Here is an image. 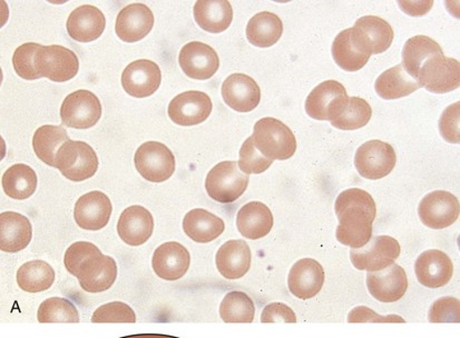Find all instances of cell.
<instances>
[{"instance_id":"1","label":"cell","mask_w":460,"mask_h":338,"mask_svg":"<svg viewBox=\"0 0 460 338\" xmlns=\"http://www.w3.org/2000/svg\"><path fill=\"white\" fill-rule=\"evenodd\" d=\"M334 211L339 220L338 242L351 249L364 247L373 238L377 208L373 196L359 188H350L338 196Z\"/></svg>"},{"instance_id":"2","label":"cell","mask_w":460,"mask_h":338,"mask_svg":"<svg viewBox=\"0 0 460 338\" xmlns=\"http://www.w3.org/2000/svg\"><path fill=\"white\" fill-rule=\"evenodd\" d=\"M252 138L254 146L267 159L286 160L296 151L295 134L281 120L267 117L254 125Z\"/></svg>"},{"instance_id":"3","label":"cell","mask_w":460,"mask_h":338,"mask_svg":"<svg viewBox=\"0 0 460 338\" xmlns=\"http://www.w3.org/2000/svg\"><path fill=\"white\" fill-rule=\"evenodd\" d=\"M249 175L236 161H222L210 170L206 179L208 195L222 204L234 203L248 188Z\"/></svg>"},{"instance_id":"4","label":"cell","mask_w":460,"mask_h":338,"mask_svg":"<svg viewBox=\"0 0 460 338\" xmlns=\"http://www.w3.org/2000/svg\"><path fill=\"white\" fill-rule=\"evenodd\" d=\"M56 169L73 182L93 178L99 169V159L94 150L84 142L68 141L56 155Z\"/></svg>"},{"instance_id":"5","label":"cell","mask_w":460,"mask_h":338,"mask_svg":"<svg viewBox=\"0 0 460 338\" xmlns=\"http://www.w3.org/2000/svg\"><path fill=\"white\" fill-rule=\"evenodd\" d=\"M402 247L392 236H376L364 247L351 249L352 265L358 271L379 272L392 266L401 256Z\"/></svg>"},{"instance_id":"6","label":"cell","mask_w":460,"mask_h":338,"mask_svg":"<svg viewBox=\"0 0 460 338\" xmlns=\"http://www.w3.org/2000/svg\"><path fill=\"white\" fill-rule=\"evenodd\" d=\"M134 163L143 178L152 183H163L175 171V157L164 143H144L138 147Z\"/></svg>"},{"instance_id":"7","label":"cell","mask_w":460,"mask_h":338,"mask_svg":"<svg viewBox=\"0 0 460 338\" xmlns=\"http://www.w3.org/2000/svg\"><path fill=\"white\" fill-rule=\"evenodd\" d=\"M418 84L434 94L456 91L460 84V65L457 59L444 54L431 57L422 65L417 76Z\"/></svg>"},{"instance_id":"8","label":"cell","mask_w":460,"mask_h":338,"mask_svg":"<svg viewBox=\"0 0 460 338\" xmlns=\"http://www.w3.org/2000/svg\"><path fill=\"white\" fill-rule=\"evenodd\" d=\"M35 66L40 77L63 82L77 75L80 62L75 53L63 46H40L36 53Z\"/></svg>"},{"instance_id":"9","label":"cell","mask_w":460,"mask_h":338,"mask_svg":"<svg viewBox=\"0 0 460 338\" xmlns=\"http://www.w3.org/2000/svg\"><path fill=\"white\" fill-rule=\"evenodd\" d=\"M397 163V155L388 143L369 141L358 148L355 165L362 178L377 180L388 176Z\"/></svg>"},{"instance_id":"10","label":"cell","mask_w":460,"mask_h":338,"mask_svg":"<svg viewBox=\"0 0 460 338\" xmlns=\"http://www.w3.org/2000/svg\"><path fill=\"white\" fill-rule=\"evenodd\" d=\"M349 96L345 86L337 81L322 82L305 100V112L311 118L332 122L345 108Z\"/></svg>"},{"instance_id":"11","label":"cell","mask_w":460,"mask_h":338,"mask_svg":"<svg viewBox=\"0 0 460 338\" xmlns=\"http://www.w3.org/2000/svg\"><path fill=\"white\" fill-rule=\"evenodd\" d=\"M102 116V105L95 94L90 91H76L65 99L60 108V118L64 125L75 129L95 126Z\"/></svg>"},{"instance_id":"12","label":"cell","mask_w":460,"mask_h":338,"mask_svg":"<svg viewBox=\"0 0 460 338\" xmlns=\"http://www.w3.org/2000/svg\"><path fill=\"white\" fill-rule=\"evenodd\" d=\"M459 201L454 194L445 191L429 193L418 206L421 223L429 229L444 230L458 220Z\"/></svg>"},{"instance_id":"13","label":"cell","mask_w":460,"mask_h":338,"mask_svg":"<svg viewBox=\"0 0 460 338\" xmlns=\"http://www.w3.org/2000/svg\"><path fill=\"white\" fill-rule=\"evenodd\" d=\"M351 32L356 44L370 56L388 50L394 36L393 27L378 16L359 18Z\"/></svg>"},{"instance_id":"14","label":"cell","mask_w":460,"mask_h":338,"mask_svg":"<svg viewBox=\"0 0 460 338\" xmlns=\"http://www.w3.org/2000/svg\"><path fill=\"white\" fill-rule=\"evenodd\" d=\"M212 108V100L206 92L190 91L172 100L167 112L172 122L180 126H195L206 122Z\"/></svg>"},{"instance_id":"15","label":"cell","mask_w":460,"mask_h":338,"mask_svg":"<svg viewBox=\"0 0 460 338\" xmlns=\"http://www.w3.org/2000/svg\"><path fill=\"white\" fill-rule=\"evenodd\" d=\"M179 63L185 75L192 80H210L220 67L215 49L201 41H192L181 49Z\"/></svg>"},{"instance_id":"16","label":"cell","mask_w":460,"mask_h":338,"mask_svg":"<svg viewBox=\"0 0 460 338\" xmlns=\"http://www.w3.org/2000/svg\"><path fill=\"white\" fill-rule=\"evenodd\" d=\"M366 282L370 295L381 303L398 302L408 290L406 272L397 264L383 271L369 272Z\"/></svg>"},{"instance_id":"17","label":"cell","mask_w":460,"mask_h":338,"mask_svg":"<svg viewBox=\"0 0 460 338\" xmlns=\"http://www.w3.org/2000/svg\"><path fill=\"white\" fill-rule=\"evenodd\" d=\"M162 81L161 69L155 62L139 59L124 69L122 85L128 95L146 99L159 90Z\"/></svg>"},{"instance_id":"18","label":"cell","mask_w":460,"mask_h":338,"mask_svg":"<svg viewBox=\"0 0 460 338\" xmlns=\"http://www.w3.org/2000/svg\"><path fill=\"white\" fill-rule=\"evenodd\" d=\"M324 270L319 262L313 258H302L291 267L288 276L290 293L300 299H314L323 290Z\"/></svg>"},{"instance_id":"19","label":"cell","mask_w":460,"mask_h":338,"mask_svg":"<svg viewBox=\"0 0 460 338\" xmlns=\"http://www.w3.org/2000/svg\"><path fill=\"white\" fill-rule=\"evenodd\" d=\"M223 100L239 113L252 112L261 100L257 82L244 74H232L222 85Z\"/></svg>"},{"instance_id":"20","label":"cell","mask_w":460,"mask_h":338,"mask_svg":"<svg viewBox=\"0 0 460 338\" xmlns=\"http://www.w3.org/2000/svg\"><path fill=\"white\" fill-rule=\"evenodd\" d=\"M415 273L422 286L427 289H440L452 280L454 265L447 254L438 249H429L416 259Z\"/></svg>"},{"instance_id":"21","label":"cell","mask_w":460,"mask_h":338,"mask_svg":"<svg viewBox=\"0 0 460 338\" xmlns=\"http://www.w3.org/2000/svg\"><path fill=\"white\" fill-rule=\"evenodd\" d=\"M118 277V265L114 258L100 254L83 264L77 280L87 293L97 294L111 289Z\"/></svg>"},{"instance_id":"22","label":"cell","mask_w":460,"mask_h":338,"mask_svg":"<svg viewBox=\"0 0 460 338\" xmlns=\"http://www.w3.org/2000/svg\"><path fill=\"white\" fill-rule=\"evenodd\" d=\"M111 203L104 193L94 191L83 195L74 208V219L83 230H100L109 224Z\"/></svg>"},{"instance_id":"23","label":"cell","mask_w":460,"mask_h":338,"mask_svg":"<svg viewBox=\"0 0 460 338\" xmlns=\"http://www.w3.org/2000/svg\"><path fill=\"white\" fill-rule=\"evenodd\" d=\"M155 15L144 4H131L119 12L116 20V35L125 43H136L150 34Z\"/></svg>"},{"instance_id":"24","label":"cell","mask_w":460,"mask_h":338,"mask_svg":"<svg viewBox=\"0 0 460 338\" xmlns=\"http://www.w3.org/2000/svg\"><path fill=\"white\" fill-rule=\"evenodd\" d=\"M190 264V255L182 244L169 242L155 249L152 258V267L162 280L178 281L187 274Z\"/></svg>"},{"instance_id":"25","label":"cell","mask_w":460,"mask_h":338,"mask_svg":"<svg viewBox=\"0 0 460 338\" xmlns=\"http://www.w3.org/2000/svg\"><path fill=\"white\" fill-rule=\"evenodd\" d=\"M252 254L244 240L234 239L223 244L216 256L218 273L226 280H240L251 267Z\"/></svg>"},{"instance_id":"26","label":"cell","mask_w":460,"mask_h":338,"mask_svg":"<svg viewBox=\"0 0 460 338\" xmlns=\"http://www.w3.org/2000/svg\"><path fill=\"white\" fill-rule=\"evenodd\" d=\"M155 220L150 212L142 206L127 208L120 215L118 233L129 247H141L151 238Z\"/></svg>"},{"instance_id":"27","label":"cell","mask_w":460,"mask_h":338,"mask_svg":"<svg viewBox=\"0 0 460 338\" xmlns=\"http://www.w3.org/2000/svg\"><path fill=\"white\" fill-rule=\"evenodd\" d=\"M106 26L104 13L91 4L74 9L67 20V31L74 40L90 43L100 39Z\"/></svg>"},{"instance_id":"28","label":"cell","mask_w":460,"mask_h":338,"mask_svg":"<svg viewBox=\"0 0 460 338\" xmlns=\"http://www.w3.org/2000/svg\"><path fill=\"white\" fill-rule=\"evenodd\" d=\"M32 227L26 216L15 212L0 215V248L3 252L17 253L30 245Z\"/></svg>"},{"instance_id":"29","label":"cell","mask_w":460,"mask_h":338,"mask_svg":"<svg viewBox=\"0 0 460 338\" xmlns=\"http://www.w3.org/2000/svg\"><path fill=\"white\" fill-rule=\"evenodd\" d=\"M273 215L261 202H250L241 208L236 216V226L245 238L257 240L266 238L273 227Z\"/></svg>"},{"instance_id":"30","label":"cell","mask_w":460,"mask_h":338,"mask_svg":"<svg viewBox=\"0 0 460 338\" xmlns=\"http://www.w3.org/2000/svg\"><path fill=\"white\" fill-rule=\"evenodd\" d=\"M194 18L202 30L218 34L229 29L234 9L227 0H199L194 4Z\"/></svg>"},{"instance_id":"31","label":"cell","mask_w":460,"mask_h":338,"mask_svg":"<svg viewBox=\"0 0 460 338\" xmlns=\"http://www.w3.org/2000/svg\"><path fill=\"white\" fill-rule=\"evenodd\" d=\"M183 230L194 242L211 243L223 234L225 221L211 212L197 208L184 216Z\"/></svg>"},{"instance_id":"32","label":"cell","mask_w":460,"mask_h":338,"mask_svg":"<svg viewBox=\"0 0 460 338\" xmlns=\"http://www.w3.org/2000/svg\"><path fill=\"white\" fill-rule=\"evenodd\" d=\"M376 91L385 100L403 99L420 90L418 82L409 75L402 64L384 72L375 84Z\"/></svg>"},{"instance_id":"33","label":"cell","mask_w":460,"mask_h":338,"mask_svg":"<svg viewBox=\"0 0 460 338\" xmlns=\"http://www.w3.org/2000/svg\"><path fill=\"white\" fill-rule=\"evenodd\" d=\"M283 24L280 17L270 12L254 15L246 26V37L253 46L267 48L276 45L281 39Z\"/></svg>"},{"instance_id":"34","label":"cell","mask_w":460,"mask_h":338,"mask_svg":"<svg viewBox=\"0 0 460 338\" xmlns=\"http://www.w3.org/2000/svg\"><path fill=\"white\" fill-rule=\"evenodd\" d=\"M444 54L440 45L429 36L418 35L406 41L402 49V66L417 81L418 73L427 60Z\"/></svg>"},{"instance_id":"35","label":"cell","mask_w":460,"mask_h":338,"mask_svg":"<svg viewBox=\"0 0 460 338\" xmlns=\"http://www.w3.org/2000/svg\"><path fill=\"white\" fill-rule=\"evenodd\" d=\"M332 52L334 62L346 72L360 71L370 58V55L360 49L353 40L351 29L338 34L333 40Z\"/></svg>"},{"instance_id":"36","label":"cell","mask_w":460,"mask_h":338,"mask_svg":"<svg viewBox=\"0 0 460 338\" xmlns=\"http://www.w3.org/2000/svg\"><path fill=\"white\" fill-rule=\"evenodd\" d=\"M17 285L27 293H40L53 286L55 271L49 263L31 261L24 264L17 271Z\"/></svg>"},{"instance_id":"37","label":"cell","mask_w":460,"mask_h":338,"mask_svg":"<svg viewBox=\"0 0 460 338\" xmlns=\"http://www.w3.org/2000/svg\"><path fill=\"white\" fill-rule=\"evenodd\" d=\"M68 141L66 129L62 126L45 125L37 129L34 138H32V147L41 161L56 168V155H58L59 148Z\"/></svg>"},{"instance_id":"38","label":"cell","mask_w":460,"mask_h":338,"mask_svg":"<svg viewBox=\"0 0 460 338\" xmlns=\"http://www.w3.org/2000/svg\"><path fill=\"white\" fill-rule=\"evenodd\" d=\"M2 185L7 196L22 201L35 193L37 175L30 166L16 164L4 171Z\"/></svg>"},{"instance_id":"39","label":"cell","mask_w":460,"mask_h":338,"mask_svg":"<svg viewBox=\"0 0 460 338\" xmlns=\"http://www.w3.org/2000/svg\"><path fill=\"white\" fill-rule=\"evenodd\" d=\"M255 315L253 300L243 291H230L220 305V316L225 323H252Z\"/></svg>"},{"instance_id":"40","label":"cell","mask_w":460,"mask_h":338,"mask_svg":"<svg viewBox=\"0 0 460 338\" xmlns=\"http://www.w3.org/2000/svg\"><path fill=\"white\" fill-rule=\"evenodd\" d=\"M373 116V109L365 100L349 97L345 108L332 122V126L341 131H356L365 127Z\"/></svg>"},{"instance_id":"41","label":"cell","mask_w":460,"mask_h":338,"mask_svg":"<svg viewBox=\"0 0 460 338\" xmlns=\"http://www.w3.org/2000/svg\"><path fill=\"white\" fill-rule=\"evenodd\" d=\"M37 321L44 323H80V313L71 300L50 298L40 305Z\"/></svg>"},{"instance_id":"42","label":"cell","mask_w":460,"mask_h":338,"mask_svg":"<svg viewBox=\"0 0 460 338\" xmlns=\"http://www.w3.org/2000/svg\"><path fill=\"white\" fill-rule=\"evenodd\" d=\"M40 46L36 43H26L15 50L13 56V65L18 76L24 78L26 81H35L40 78L35 66L36 53Z\"/></svg>"},{"instance_id":"43","label":"cell","mask_w":460,"mask_h":338,"mask_svg":"<svg viewBox=\"0 0 460 338\" xmlns=\"http://www.w3.org/2000/svg\"><path fill=\"white\" fill-rule=\"evenodd\" d=\"M273 160L267 159L254 146L252 138L245 140L240 150L239 168L244 174H262L272 165Z\"/></svg>"},{"instance_id":"44","label":"cell","mask_w":460,"mask_h":338,"mask_svg":"<svg viewBox=\"0 0 460 338\" xmlns=\"http://www.w3.org/2000/svg\"><path fill=\"white\" fill-rule=\"evenodd\" d=\"M92 323H136L137 314L122 302H111L102 305L93 314Z\"/></svg>"},{"instance_id":"45","label":"cell","mask_w":460,"mask_h":338,"mask_svg":"<svg viewBox=\"0 0 460 338\" xmlns=\"http://www.w3.org/2000/svg\"><path fill=\"white\" fill-rule=\"evenodd\" d=\"M101 249L94 244L88 242H76L67 248L64 256L65 267L73 276L77 277L83 264L95 255L100 254Z\"/></svg>"},{"instance_id":"46","label":"cell","mask_w":460,"mask_h":338,"mask_svg":"<svg viewBox=\"0 0 460 338\" xmlns=\"http://www.w3.org/2000/svg\"><path fill=\"white\" fill-rule=\"evenodd\" d=\"M429 321L430 323H459V299L452 296L437 299L429 308Z\"/></svg>"},{"instance_id":"47","label":"cell","mask_w":460,"mask_h":338,"mask_svg":"<svg viewBox=\"0 0 460 338\" xmlns=\"http://www.w3.org/2000/svg\"><path fill=\"white\" fill-rule=\"evenodd\" d=\"M439 131L446 142L450 143H459V101L456 104L450 105L441 115Z\"/></svg>"},{"instance_id":"48","label":"cell","mask_w":460,"mask_h":338,"mask_svg":"<svg viewBox=\"0 0 460 338\" xmlns=\"http://www.w3.org/2000/svg\"><path fill=\"white\" fill-rule=\"evenodd\" d=\"M348 323H406L399 315H379L367 307H357L351 310L347 318Z\"/></svg>"},{"instance_id":"49","label":"cell","mask_w":460,"mask_h":338,"mask_svg":"<svg viewBox=\"0 0 460 338\" xmlns=\"http://www.w3.org/2000/svg\"><path fill=\"white\" fill-rule=\"evenodd\" d=\"M294 309L283 303H271L263 308L261 323H296Z\"/></svg>"}]
</instances>
